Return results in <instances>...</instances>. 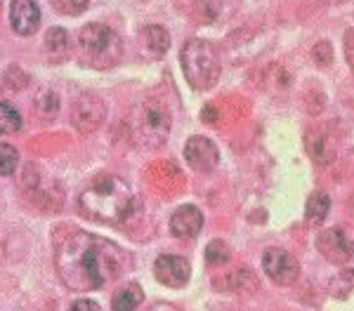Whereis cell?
I'll use <instances>...</instances> for the list:
<instances>
[{
    "label": "cell",
    "instance_id": "52a82bcc",
    "mask_svg": "<svg viewBox=\"0 0 354 311\" xmlns=\"http://www.w3.org/2000/svg\"><path fill=\"white\" fill-rule=\"evenodd\" d=\"M317 250L328 259L330 264H345L354 259V229L347 226H330L319 231Z\"/></svg>",
    "mask_w": 354,
    "mask_h": 311
},
{
    "label": "cell",
    "instance_id": "e0dca14e",
    "mask_svg": "<svg viewBox=\"0 0 354 311\" xmlns=\"http://www.w3.org/2000/svg\"><path fill=\"white\" fill-rule=\"evenodd\" d=\"M142 299H145L142 288L137 285V283H128V285H123L121 290L113 292L111 307H113V311H135L142 304Z\"/></svg>",
    "mask_w": 354,
    "mask_h": 311
},
{
    "label": "cell",
    "instance_id": "484cf974",
    "mask_svg": "<svg viewBox=\"0 0 354 311\" xmlns=\"http://www.w3.org/2000/svg\"><path fill=\"white\" fill-rule=\"evenodd\" d=\"M312 57L319 66H328L333 61V48H330L328 41H319L317 45L312 48Z\"/></svg>",
    "mask_w": 354,
    "mask_h": 311
},
{
    "label": "cell",
    "instance_id": "9c48e42d",
    "mask_svg": "<svg viewBox=\"0 0 354 311\" xmlns=\"http://www.w3.org/2000/svg\"><path fill=\"white\" fill-rule=\"evenodd\" d=\"M153 274H156L158 283L168 288H185L192 276V267L185 257L177 254H161L153 264Z\"/></svg>",
    "mask_w": 354,
    "mask_h": 311
},
{
    "label": "cell",
    "instance_id": "3957f363",
    "mask_svg": "<svg viewBox=\"0 0 354 311\" xmlns=\"http://www.w3.org/2000/svg\"><path fill=\"white\" fill-rule=\"evenodd\" d=\"M180 59H182V71H185L192 88L208 90L220 81L222 59L213 43L201 41V38H192L182 48Z\"/></svg>",
    "mask_w": 354,
    "mask_h": 311
},
{
    "label": "cell",
    "instance_id": "ffe728a7",
    "mask_svg": "<svg viewBox=\"0 0 354 311\" xmlns=\"http://www.w3.org/2000/svg\"><path fill=\"white\" fill-rule=\"evenodd\" d=\"M328 290L333 297L345 299L354 290V269H345V271H340L338 276H333L328 283Z\"/></svg>",
    "mask_w": 354,
    "mask_h": 311
},
{
    "label": "cell",
    "instance_id": "d6986e66",
    "mask_svg": "<svg viewBox=\"0 0 354 311\" xmlns=\"http://www.w3.org/2000/svg\"><path fill=\"white\" fill-rule=\"evenodd\" d=\"M328 210H330V198L324 194V191H314V194L307 198V205H305L307 224L319 226L324 219H326Z\"/></svg>",
    "mask_w": 354,
    "mask_h": 311
},
{
    "label": "cell",
    "instance_id": "ba28073f",
    "mask_svg": "<svg viewBox=\"0 0 354 311\" xmlns=\"http://www.w3.org/2000/svg\"><path fill=\"white\" fill-rule=\"evenodd\" d=\"M262 269L277 285H290L300 274V264L295 262L293 254L279 248H270L262 254Z\"/></svg>",
    "mask_w": 354,
    "mask_h": 311
},
{
    "label": "cell",
    "instance_id": "4316f807",
    "mask_svg": "<svg viewBox=\"0 0 354 311\" xmlns=\"http://www.w3.org/2000/svg\"><path fill=\"white\" fill-rule=\"evenodd\" d=\"M345 59L350 64V69L354 71V28L345 31Z\"/></svg>",
    "mask_w": 354,
    "mask_h": 311
},
{
    "label": "cell",
    "instance_id": "6da1fadb",
    "mask_svg": "<svg viewBox=\"0 0 354 311\" xmlns=\"http://www.w3.org/2000/svg\"><path fill=\"white\" fill-rule=\"evenodd\" d=\"M130 254L121 245L95 234L76 231L62 243L55 254V267L68 290H100L130 267Z\"/></svg>",
    "mask_w": 354,
    "mask_h": 311
},
{
    "label": "cell",
    "instance_id": "cb8c5ba5",
    "mask_svg": "<svg viewBox=\"0 0 354 311\" xmlns=\"http://www.w3.org/2000/svg\"><path fill=\"white\" fill-rule=\"evenodd\" d=\"M17 161H19V154H17L15 146L10 144H0V174H12L17 168Z\"/></svg>",
    "mask_w": 354,
    "mask_h": 311
},
{
    "label": "cell",
    "instance_id": "f1b7e54d",
    "mask_svg": "<svg viewBox=\"0 0 354 311\" xmlns=\"http://www.w3.org/2000/svg\"><path fill=\"white\" fill-rule=\"evenodd\" d=\"M147 311H182L180 307H175V304H153V307H149Z\"/></svg>",
    "mask_w": 354,
    "mask_h": 311
},
{
    "label": "cell",
    "instance_id": "30bf717a",
    "mask_svg": "<svg viewBox=\"0 0 354 311\" xmlns=\"http://www.w3.org/2000/svg\"><path fill=\"white\" fill-rule=\"evenodd\" d=\"M185 158L198 172H210L218 168L220 151L208 137H189V141L185 144Z\"/></svg>",
    "mask_w": 354,
    "mask_h": 311
},
{
    "label": "cell",
    "instance_id": "7c38bea8",
    "mask_svg": "<svg viewBox=\"0 0 354 311\" xmlns=\"http://www.w3.org/2000/svg\"><path fill=\"white\" fill-rule=\"evenodd\" d=\"M10 21L15 33L19 36H33L41 24V8L36 0H12L10 5Z\"/></svg>",
    "mask_w": 354,
    "mask_h": 311
},
{
    "label": "cell",
    "instance_id": "44dd1931",
    "mask_svg": "<svg viewBox=\"0 0 354 311\" xmlns=\"http://www.w3.org/2000/svg\"><path fill=\"white\" fill-rule=\"evenodd\" d=\"M21 128V116L8 101H0V134H12Z\"/></svg>",
    "mask_w": 354,
    "mask_h": 311
},
{
    "label": "cell",
    "instance_id": "f546056e",
    "mask_svg": "<svg viewBox=\"0 0 354 311\" xmlns=\"http://www.w3.org/2000/svg\"><path fill=\"white\" fill-rule=\"evenodd\" d=\"M330 3H342V0H330Z\"/></svg>",
    "mask_w": 354,
    "mask_h": 311
},
{
    "label": "cell",
    "instance_id": "d4e9b609",
    "mask_svg": "<svg viewBox=\"0 0 354 311\" xmlns=\"http://www.w3.org/2000/svg\"><path fill=\"white\" fill-rule=\"evenodd\" d=\"M53 5L59 14L76 17V14L85 12V8L90 5V0H53Z\"/></svg>",
    "mask_w": 354,
    "mask_h": 311
},
{
    "label": "cell",
    "instance_id": "9a60e30c",
    "mask_svg": "<svg viewBox=\"0 0 354 311\" xmlns=\"http://www.w3.org/2000/svg\"><path fill=\"white\" fill-rule=\"evenodd\" d=\"M215 290H225V292H253L258 288V279L248 267L227 271L222 276H215L213 279Z\"/></svg>",
    "mask_w": 354,
    "mask_h": 311
},
{
    "label": "cell",
    "instance_id": "83f0119b",
    "mask_svg": "<svg viewBox=\"0 0 354 311\" xmlns=\"http://www.w3.org/2000/svg\"><path fill=\"white\" fill-rule=\"evenodd\" d=\"M68 311H102L100 304L97 302H90V299H78V302L71 304V309Z\"/></svg>",
    "mask_w": 354,
    "mask_h": 311
},
{
    "label": "cell",
    "instance_id": "5b68a950",
    "mask_svg": "<svg viewBox=\"0 0 354 311\" xmlns=\"http://www.w3.org/2000/svg\"><path fill=\"white\" fill-rule=\"evenodd\" d=\"M137 137L147 149H161L170 134V113L156 99H147L137 109Z\"/></svg>",
    "mask_w": 354,
    "mask_h": 311
},
{
    "label": "cell",
    "instance_id": "2e32d148",
    "mask_svg": "<svg viewBox=\"0 0 354 311\" xmlns=\"http://www.w3.org/2000/svg\"><path fill=\"white\" fill-rule=\"evenodd\" d=\"M137 43H140V50L142 54L147 57H161L170 45V33L165 31L163 26L158 24H151V26H145L137 36Z\"/></svg>",
    "mask_w": 354,
    "mask_h": 311
},
{
    "label": "cell",
    "instance_id": "7402d4cb",
    "mask_svg": "<svg viewBox=\"0 0 354 311\" xmlns=\"http://www.w3.org/2000/svg\"><path fill=\"white\" fill-rule=\"evenodd\" d=\"M36 111L41 113L43 121L55 118L57 111H59V99H57V94L50 92V90H43V92L38 94V99H36Z\"/></svg>",
    "mask_w": 354,
    "mask_h": 311
},
{
    "label": "cell",
    "instance_id": "277c9868",
    "mask_svg": "<svg viewBox=\"0 0 354 311\" xmlns=\"http://www.w3.org/2000/svg\"><path fill=\"white\" fill-rule=\"evenodd\" d=\"M78 54L88 66L109 69L121 59L123 43L113 28L104 24H88L78 33Z\"/></svg>",
    "mask_w": 354,
    "mask_h": 311
},
{
    "label": "cell",
    "instance_id": "4fadbf2b",
    "mask_svg": "<svg viewBox=\"0 0 354 311\" xmlns=\"http://www.w3.org/2000/svg\"><path fill=\"white\" fill-rule=\"evenodd\" d=\"M307 154L317 165H328L335 161V139L330 137L328 130L324 128H310L305 134Z\"/></svg>",
    "mask_w": 354,
    "mask_h": 311
},
{
    "label": "cell",
    "instance_id": "8992f818",
    "mask_svg": "<svg viewBox=\"0 0 354 311\" xmlns=\"http://www.w3.org/2000/svg\"><path fill=\"white\" fill-rule=\"evenodd\" d=\"M177 10L196 24H220L236 12L241 0H175Z\"/></svg>",
    "mask_w": 354,
    "mask_h": 311
},
{
    "label": "cell",
    "instance_id": "603a6c76",
    "mask_svg": "<svg viewBox=\"0 0 354 311\" xmlns=\"http://www.w3.org/2000/svg\"><path fill=\"white\" fill-rule=\"evenodd\" d=\"M205 262L210 267H222L225 262H230V248L225 241H210L205 248Z\"/></svg>",
    "mask_w": 354,
    "mask_h": 311
},
{
    "label": "cell",
    "instance_id": "5bb4252c",
    "mask_svg": "<svg viewBox=\"0 0 354 311\" xmlns=\"http://www.w3.org/2000/svg\"><path fill=\"white\" fill-rule=\"evenodd\" d=\"M203 229V212L194 205H182L177 208L170 217V231L177 239H194L198 236V231Z\"/></svg>",
    "mask_w": 354,
    "mask_h": 311
},
{
    "label": "cell",
    "instance_id": "ac0fdd59",
    "mask_svg": "<svg viewBox=\"0 0 354 311\" xmlns=\"http://www.w3.org/2000/svg\"><path fill=\"white\" fill-rule=\"evenodd\" d=\"M68 50H71V45H68V36L64 28H50L45 33V52L53 61H64L68 57Z\"/></svg>",
    "mask_w": 354,
    "mask_h": 311
},
{
    "label": "cell",
    "instance_id": "8fae6325",
    "mask_svg": "<svg viewBox=\"0 0 354 311\" xmlns=\"http://www.w3.org/2000/svg\"><path fill=\"white\" fill-rule=\"evenodd\" d=\"M104 101L93 97V94H83L81 99L76 101V106H73V126H76L81 132H95L97 128L102 126V121H104Z\"/></svg>",
    "mask_w": 354,
    "mask_h": 311
},
{
    "label": "cell",
    "instance_id": "7a4b0ae2",
    "mask_svg": "<svg viewBox=\"0 0 354 311\" xmlns=\"http://www.w3.org/2000/svg\"><path fill=\"white\" fill-rule=\"evenodd\" d=\"M81 210L102 224H118L130 217L135 208L133 189L118 174H97L78 198Z\"/></svg>",
    "mask_w": 354,
    "mask_h": 311
}]
</instances>
